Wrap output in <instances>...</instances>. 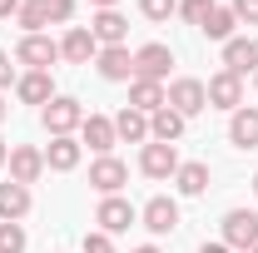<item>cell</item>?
<instances>
[{
    "label": "cell",
    "instance_id": "cell-1",
    "mask_svg": "<svg viewBox=\"0 0 258 253\" xmlns=\"http://www.w3.org/2000/svg\"><path fill=\"white\" fill-rule=\"evenodd\" d=\"M164 104H169L174 114H184V119H194V114H204V109H209V90H204V80H194V75H184V80H174V85L164 90Z\"/></svg>",
    "mask_w": 258,
    "mask_h": 253
},
{
    "label": "cell",
    "instance_id": "cell-2",
    "mask_svg": "<svg viewBox=\"0 0 258 253\" xmlns=\"http://www.w3.org/2000/svg\"><path fill=\"white\" fill-rule=\"evenodd\" d=\"M40 124L50 129V139H60V134H75V129L85 124V109H80L75 95H55L45 109H40Z\"/></svg>",
    "mask_w": 258,
    "mask_h": 253
},
{
    "label": "cell",
    "instance_id": "cell-3",
    "mask_svg": "<svg viewBox=\"0 0 258 253\" xmlns=\"http://www.w3.org/2000/svg\"><path fill=\"white\" fill-rule=\"evenodd\" d=\"M95 223H99V233H129L134 223H139V209L129 204V199H119V194H109V199H99V209H95Z\"/></svg>",
    "mask_w": 258,
    "mask_h": 253
},
{
    "label": "cell",
    "instance_id": "cell-4",
    "mask_svg": "<svg viewBox=\"0 0 258 253\" xmlns=\"http://www.w3.org/2000/svg\"><path fill=\"white\" fill-rule=\"evenodd\" d=\"M224 243L233 253L258 248V214H253V209H228V214H224Z\"/></svg>",
    "mask_w": 258,
    "mask_h": 253
},
{
    "label": "cell",
    "instance_id": "cell-5",
    "mask_svg": "<svg viewBox=\"0 0 258 253\" xmlns=\"http://www.w3.org/2000/svg\"><path fill=\"white\" fill-rule=\"evenodd\" d=\"M169 65H174V50H169L164 40H149V45L134 50V80H154V85H164Z\"/></svg>",
    "mask_w": 258,
    "mask_h": 253
},
{
    "label": "cell",
    "instance_id": "cell-6",
    "mask_svg": "<svg viewBox=\"0 0 258 253\" xmlns=\"http://www.w3.org/2000/svg\"><path fill=\"white\" fill-rule=\"evenodd\" d=\"M139 174H144V179H174V174H179V149L149 139V144L139 149Z\"/></svg>",
    "mask_w": 258,
    "mask_h": 253
},
{
    "label": "cell",
    "instance_id": "cell-7",
    "mask_svg": "<svg viewBox=\"0 0 258 253\" xmlns=\"http://www.w3.org/2000/svg\"><path fill=\"white\" fill-rule=\"evenodd\" d=\"M55 60H60V45L50 35H25L15 45V65H25V70H50Z\"/></svg>",
    "mask_w": 258,
    "mask_h": 253
},
{
    "label": "cell",
    "instance_id": "cell-8",
    "mask_svg": "<svg viewBox=\"0 0 258 253\" xmlns=\"http://www.w3.org/2000/svg\"><path fill=\"white\" fill-rule=\"evenodd\" d=\"M139 223H144L154 238H164V233H174V228H179V204H174V199H164V194H154V199L139 209Z\"/></svg>",
    "mask_w": 258,
    "mask_h": 253
},
{
    "label": "cell",
    "instance_id": "cell-9",
    "mask_svg": "<svg viewBox=\"0 0 258 253\" xmlns=\"http://www.w3.org/2000/svg\"><path fill=\"white\" fill-rule=\"evenodd\" d=\"M204 90H209V109H228V114H233V109L243 104V80H238V75H228V70H219Z\"/></svg>",
    "mask_w": 258,
    "mask_h": 253
},
{
    "label": "cell",
    "instance_id": "cell-10",
    "mask_svg": "<svg viewBox=\"0 0 258 253\" xmlns=\"http://www.w3.org/2000/svg\"><path fill=\"white\" fill-rule=\"evenodd\" d=\"M40 174H45V149H35V144H15V149H10V179L30 189Z\"/></svg>",
    "mask_w": 258,
    "mask_h": 253
},
{
    "label": "cell",
    "instance_id": "cell-11",
    "mask_svg": "<svg viewBox=\"0 0 258 253\" xmlns=\"http://www.w3.org/2000/svg\"><path fill=\"white\" fill-rule=\"evenodd\" d=\"M99 55V40L90 35V25H70L64 30V40H60V60H70V65H90Z\"/></svg>",
    "mask_w": 258,
    "mask_h": 253
},
{
    "label": "cell",
    "instance_id": "cell-12",
    "mask_svg": "<svg viewBox=\"0 0 258 253\" xmlns=\"http://www.w3.org/2000/svg\"><path fill=\"white\" fill-rule=\"evenodd\" d=\"M90 184H95V189L109 199V194H119V189L129 184V169H124L114 154H99L95 164H90Z\"/></svg>",
    "mask_w": 258,
    "mask_h": 253
},
{
    "label": "cell",
    "instance_id": "cell-13",
    "mask_svg": "<svg viewBox=\"0 0 258 253\" xmlns=\"http://www.w3.org/2000/svg\"><path fill=\"white\" fill-rule=\"evenodd\" d=\"M95 70L109 80V85H119V80H134V55H129V45H104L95 55Z\"/></svg>",
    "mask_w": 258,
    "mask_h": 253
},
{
    "label": "cell",
    "instance_id": "cell-14",
    "mask_svg": "<svg viewBox=\"0 0 258 253\" xmlns=\"http://www.w3.org/2000/svg\"><path fill=\"white\" fill-rule=\"evenodd\" d=\"M224 70H228V75H238V80H243V75H253V70H258V40L233 35V40L224 45Z\"/></svg>",
    "mask_w": 258,
    "mask_h": 253
},
{
    "label": "cell",
    "instance_id": "cell-15",
    "mask_svg": "<svg viewBox=\"0 0 258 253\" xmlns=\"http://www.w3.org/2000/svg\"><path fill=\"white\" fill-rule=\"evenodd\" d=\"M228 144L233 149H258V109L253 104H238L228 114Z\"/></svg>",
    "mask_w": 258,
    "mask_h": 253
},
{
    "label": "cell",
    "instance_id": "cell-16",
    "mask_svg": "<svg viewBox=\"0 0 258 253\" xmlns=\"http://www.w3.org/2000/svg\"><path fill=\"white\" fill-rule=\"evenodd\" d=\"M15 95L25 99V104H40V109H45V104L55 99V80H50V70H25V75L15 80Z\"/></svg>",
    "mask_w": 258,
    "mask_h": 253
},
{
    "label": "cell",
    "instance_id": "cell-17",
    "mask_svg": "<svg viewBox=\"0 0 258 253\" xmlns=\"http://www.w3.org/2000/svg\"><path fill=\"white\" fill-rule=\"evenodd\" d=\"M85 154V144L75 139V134H60V139H50V149H45V169H55V174H70L75 164Z\"/></svg>",
    "mask_w": 258,
    "mask_h": 253
},
{
    "label": "cell",
    "instance_id": "cell-18",
    "mask_svg": "<svg viewBox=\"0 0 258 253\" xmlns=\"http://www.w3.org/2000/svg\"><path fill=\"white\" fill-rule=\"evenodd\" d=\"M90 35L99 40V50H104V45H124L129 40V20L119 10H99L95 20H90Z\"/></svg>",
    "mask_w": 258,
    "mask_h": 253
},
{
    "label": "cell",
    "instance_id": "cell-19",
    "mask_svg": "<svg viewBox=\"0 0 258 253\" xmlns=\"http://www.w3.org/2000/svg\"><path fill=\"white\" fill-rule=\"evenodd\" d=\"M25 214H30V189L15 184V179H5L0 184V223H20Z\"/></svg>",
    "mask_w": 258,
    "mask_h": 253
},
{
    "label": "cell",
    "instance_id": "cell-20",
    "mask_svg": "<svg viewBox=\"0 0 258 253\" xmlns=\"http://www.w3.org/2000/svg\"><path fill=\"white\" fill-rule=\"evenodd\" d=\"M80 139H85L95 154H109L119 134H114V119H104V114H85V124H80Z\"/></svg>",
    "mask_w": 258,
    "mask_h": 253
},
{
    "label": "cell",
    "instance_id": "cell-21",
    "mask_svg": "<svg viewBox=\"0 0 258 253\" xmlns=\"http://www.w3.org/2000/svg\"><path fill=\"white\" fill-rule=\"evenodd\" d=\"M129 109H139V114L164 109V85H154V80H129Z\"/></svg>",
    "mask_w": 258,
    "mask_h": 253
},
{
    "label": "cell",
    "instance_id": "cell-22",
    "mask_svg": "<svg viewBox=\"0 0 258 253\" xmlns=\"http://www.w3.org/2000/svg\"><path fill=\"white\" fill-rule=\"evenodd\" d=\"M174 189L184 194V199H199V194L209 189V164H179V174H174Z\"/></svg>",
    "mask_w": 258,
    "mask_h": 253
},
{
    "label": "cell",
    "instance_id": "cell-23",
    "mask_svg": "<svg viewBox=\"0 0 258 253\" xmlns=\"http://www.w3.org/2000/svg\"><path fill=\"white\" fill-rule=\"evenodd\" d=\"M179 134H184V114H174L169 104L149 114V139H159V144H174Z\"/></svg>",
    "mask_w": 258,
    "mask_h": 253
},
{
    "label": "cell",
    "instance_id": "cell-24",
    "mask_svg": "<svg viewBox=\"0 0 258 253\" xmlns=\"http://www.w3.org/2000/svg\"><path fill=\"white\" fill-rule=\"evenodd\" d=\"M114 134H119V139H129V144H144V139H149V114H139V109H119V114H114Z\"/></svg>",
    "mask_w": 258,
    "mask_h": 253
},
{
    "label": "cell",
    "instance_id": "cell-25",
    "mask_svg": "<svg viewBox=\"0 0 258 253\" xmlns=\"http://www.w3.org/2000/svg\"><path fill=\"white\" fill-rule=\"evenodd\" d=\"M233 25H238V15H233V10H228V5H214V10H209V20H204V25H199V30L209 35V40H233Z\"/></svg>",
    "mask_w": 258,
    "mask_h": 253
},
{
    "label": "cell",
    "instance_id": "cell-26",
    "mask_svg": "<svg viewBox=\"0 0 258 253\" xmlns=\"http://www.w3.org/2000/svg\"><path fill=\"white\" fill-rule=\"evenodd\" d=\"M15 20H20L25 35H40L50 25V10H45V0H20V15H15Z\"/></svg>",
    "mask_w": 258,
    "mask_h": 253
},
{
    "label": "cell",
    "instance_id": "cell-27",
    "mask_svg": "<svg viewBox=\"0 0 258 253\" xmlns=\"http://www.w3.org/2000/svg\"><path fill=\"white\" fill-rule=\"evenodd\" d=\"M0 253H25V228L20 223H0Z\"/></svg>",
    "mask_w": 258,
    "mask_h": 253
},
{
    "label": "cell",
    "instance_id": "cell-28",
    "mask_svg": "<svg viewBox=\"0 0 258 253\" xmlns=\"http://www.w3.org/2000/svg\"><path fill=\"white\" fill-rule=\"evenodd\" d=\"M139 10H144V20H169V15H179V0H139Z\"/></svg>",
    "mask_w": 258,
    "mask_h": 253
},
{
    "label": "cell",
    "instance_id": "cell-29",
    "mask_svg": "<svg viewBox=\"0 0 258 253\" xmlns=\"http://www.w3.org/2000/svg\"><path fill=\"white\" fill-rule=\"evenodd\" d=\"M209 10H214V0H179V15H184L189 25H204Z\"/></svg>",
    "mask_w": 258,
    "mask_h": 253
},
{
    "label": "cell",
    "instance_id": "cell-30",
    "mask_svg": "<svg viewBox=\"0 0 258 253\" xmlns=\"http://www.w3.org/2000/svg\"><path fill=\"white\" fill-rule=\"evenodd\" d=\"M228 10L238 15V25H258V0H228Z\"/></svg>",
    "mask_w": 258,
    "mask_h": 253
},
{
    "label": "cell",
    "instance_id": "cell-31",
    "mask_svg": "<svg viewBox=\"0 0 258 253\" xmlns=\"http://www.w3.org/2000/svg\"><path fill=\"white\" fill-rule=\"evenodd\" d=\"M45 10H50V25H64L75 15V0H45Z\"/></svg>",
    "mask_w": 258,
    "mask_h": 253
},
{
    "label": "cell",
    "instance_id": "cell-32",
    "mask_svg": "<svg viewBox=\"0 0 258 253\" xmlns=\"http://www.w3.org/2000/svg\"><path fill=\"white\" fill-rule=\"evenodd\" d=\"M85 253H114V238H109V233H85Z\"/></svg>",
    "mask_w": 258,
    "mask_h": 253
},
{
    "label": "cell",
    "instance_id": "cell-33",
    "mask_svg": "<svg viewBox=\"0 0 258 253\" xmlns=\"http://www.w3.org/2000/svg\"><path fill=\"white\" fill-rule=\"evenodd\" d=\"M15 80H20V75H15V65H10V55H5V50H0V90H10Z\"/></svg>",
    "mask_w": 258,
    "mask_h": 253
},
{
    "label": "cell",
    "instance_id": "cell-34",
    "mask_svg": "<svg viewBox=\"0 0 258 253\" xmlns=\"http://www.w3.org/2000/svg\"><path fill=\"white\" fill-rule=\"evenodd\" d=\"M10 15H20V0H0V20H10Z\"/></svg>",
    "mask_w": 258,
    "mask_h": 253
},
{
    "label": "cell",
    "instance_id": "cell-35",
    "mask_svg": "<svg viewBox=\"0 0 258 253\" xmlns=\"http://www.w3.org/2000/svg\"><path fill=\"white\" fill-rule=\"evenodd\" d=\"M199 253H233V248H228V243H204Z\"/></svg>",
    "mask_w": 258,
    "mask_h": 253
},
{
    "label": "cell",
    "instance_id": "cell-36",
    "mask_svg": "<svg viewBox=\"0 0 258 253\" xmlns=\"http://www.w3.org/2000/svg\"><path fill=\"white\" fill-rule=\"evenodd\" d=\"M90 5H99V10H114V5H119V0H90Z\"/></svg>",
    "mask_w": 258,
    "mask_h": 253
},
{
    "label": "cell",
    "instance_id": "cell-37",
    "mask_svg": "<svg viewBox=\"0 0 258 253\" xmlns=\"http://www.w3.org/2000/svg\"><path fill=\"white\" fill-rule=\"evenodd\" d=\"M5 159H10V144H5V139H0V164H5Z\"/></svg>",
    "mask_w": 258,
    "mask_h": 253
},
{
    "label": "cell",
    "instance_id": "cell-38",
    "mask_svg": "<svg viewBox=\"0 0 258 253\" xmlns=\"http://www.w3.org/2000/svg\"><path fill=\"white\" fill-rule=\"evenodd\" d=\"M134 253H159V248H154V243H139V248H134Z\"/></svg>",
    "mask_w": 258,
    "mask_h": 253
},
{
    "label": "cell",
    "instance_id": "cell-39",
    "mask_svg": "<svg viewBox=\"0 0 258 253\" xmlns=\"http://www.w3.org/2000/svg\"><path fill=\"white\" fill-rule=\"evenodd\" d=\"M0 119H5V99H0Z\"/></svg>",
    "mask_w": 258,
    "mask_h": 253
},
{
    "label": "cell",
    "instance_id": "cell-40",
    "mask_svg": "<svg viewBox=\"0 0 258 253\" xmlns=\"http://www.w3.org/2000/svg\"><path fill=\"white\" fill-rule=\"evenodd\" d=\"M253 194H258V174H253Z\"/></svg>",
    "mask_w": 258,
    "mask_h": 253
},
{
    "label": "cell",
    "instance_id": "cell-41",
    "mask_svg": "<svg viewBox=\"0 0 258 253\" xmlns=\"http://www.w3.org/2000/svg\"><path fill=\"white\" fill-rule=\"evenodd\" d=\"M253 85H258V70H253Z\"/></svg>",
    "mask_w": 258,
    "mask_h": 253
},
{
    "label": "cell",
    "instance_id": "cell-42",
    "mask_svg": "<svg viewBox=\"0 0 258 253\" xmlns=\"http://www.w3.org/2000/svg\"><path fill=\"white\" fill-rule=\"evenodd\" d=\"M248 253H258V248H248Z\"/></svg>",
    "mask_w": 258,
    "mask_h": 253
}]
</instances>
